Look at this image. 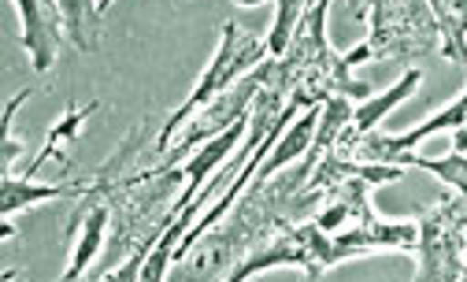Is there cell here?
Masks as SVG:
<instances>
[{"label":"cell","instance_id":"obj_1","mask_svg":"<svg viewBox=\"0 0 467 282\" xmlns=\"http://www.w3.org/2000/svg\"><path fill=\"white\" fill-rule=\"evenodd\" d=\"M368 26V37L345 52L353 68L375 60L416 64L441 56V30L427 0H371Z\"/></svg>","mask_w":467,"mask_h":282},{"label":"cell","instance_id":"obj_2","mask_svg":"<svg viewBox=\"0 0 467 282\" xmlns=\"http://www.w3.org/2000/svg\"><path fill=\"white\" fill-rule=\"evenodd\" d=\"M264 60H267V37H260V34L245 30L242 23L226 19V23L219 26V45H215V56L208 60L204 75L197 78V86L190 89V97H186L179 108H174L171 116L163 120V127L156 131V141H152L156 160L167 152V145L174 141V134H179V131L190 123L193 111H201L208 100H215V97L226 93L230 86H238V82H242L245 75H253Z\"/></svg>","mask_w":467,"mask_h":282},{"label":"cell","instance_id":"obj_3","mask_svg":"<svg viewBox=\"0 0 467 282\" xmlns=\"http://www.w3.org/2000/svg\"><path fill=\"white\" fill-rule=\"evenodd\" d=\"M416 223H420V245H416L420 271H416V278H423V282L463 278V267H467V197L463 193L445 197V201L423 208L416 215Z\"/></svg>","mask_w":467,"mask_h":282},{"label":"cell","instance_id":"obj_4","mask_svg":"<svg viewBox=\"0 0 467 282\" xmlns=\"http://www.w3.org/2000/svg\"><path fill=\"white\" fill-rule=\"evenodd\" d=\"M256 89H260L256 75H245L238 86H230L226 93H219L215 100H208L201 111H193L190 123H186L179 134H174V141L167 145V152L156 160V167H174V163H182L193 149H201L204 141L219 138L223 131H230L238 120H245V116H249V108H253V100H256Z\"/></svg>","mask_w":467,"mask_h":282},{"label":"cell","instance_id":"obj_5","mask_svg":"<svg viewBox=\"0 0 467 282\" xmlns=\"http://www.w3.org/2000/svg\"><path fill=\"white\" fill-rule=\"evenodd\" d=\"M67 235H71V260H67L64 278L71 282V278L86 275V267L100 256V249H104V242L111 235V201L93 183V175H89V190L75 201V215H71Z\"/></svg>","mask_w":467,"mask_h":282},{"label":"cell","instance_id":"obj_6","mask_svg":"<svg viewBox=\"0 0 467 282\" xmlns=\"http://www.w3.org/2000/svg\"><path fill=\"white\" fill-rule=\"evenodd\" d=\"M16 12L23 23V48L30 52V64L37 75L52 71L60 60V45L67 37L60 0H16Z\"/></svg>","mask_w":467,"mask_h":282},{"label":"cell","instance_id":"obj_7","mask_svg":"<svg viewBox=\"0 0 467 282\" xmlns=\"http://www.w3.org/2000/svg\"><path fill=\"white\" fill-rule=\"evenodd\" d=\"M89 190V179H75V183H37L30 175H5L0 183V215H19L26 208H37L45 201H78Z\"/></svg>","mask_w":467,"mask_h":282},{"label":"cell","instance_id":"obj_8","mask_svg":"<svg viewBox=\"0 0 467 282\" xmlns=\"http://www.w3.org/2000/svg\"><path fill=\"white\" fill-rule=\"evenodd\" d=\"M97 108H100L97 100H89V104H71V108L64 111V120L52 123V131L45 134V145H41L37 156L26 163V175H30V179H37V172H41V167H48V163H60V172H67V167H71V149H75V141H78L86 120L93 116Z\"/></svg>","mask_w":467,"mask_h":282},{"label":"cell","instance_id":"obj_9","mask_svg":"<svg viewBox=\"0 0 467 282\" xmlns=\"http://www.w3.org/2000/svg\"><path fill=\"white\" fill-rule=\"evenodd\" d=\"M420 82H423V71L420 68H408L386 93H371L368 100H360V104H353V123H348V131L353 134H368V131H379V123L389 116V111L397 108V104H404L408 97H412L416 89H420Z\"/></svg>","mask_w":467,"mask_h":282},{"label":"cell","instance_id":"obj_10","mask_svg":"<svg viewBox=\"0 0 467 282\" xmlns=\"http://www.w3.org/2000/svg\"><path fill=\"white\" fill-rule=\"evenodd\" d=\"M60 16H64L67 41L78 52H97L100 48V34H104L100 16L104 12H100L97 0H60Z\"/></svg>","mask_w":467,"mask_h":282},{"label":"cell","instance_id":"obj_11","mask_svg":"<svg viewBox=\"0 0 467 282\" xmlns=\"http://www.w3.org/2000/svg\"><path fill=\"white\" fill-rule=\"evenodd\" d=\"M438 30H441V56L452 64H467V0H427Z\"/></svg>","mask_w":467,"mask_h":282},{"label":"cell","instance_id":"obj_12","mask_svg":"<svg viewBox=\"0 0 467 282\" xmlns=\"http://www.w3.org/2000/svg\"><path fill=\"white\" fill-rule=\"evenodd\" d=\"M400 167H416V172H427L434 179H441L445 186H452L456 193L467 197V152H449V156H416V152H400L397 156Z\"/></svg>","mask_w":467,"mask_h":282},{"label":"cell","instance_id":"obj_13","mask_svg":"<svg viewBox=\"0 0 467 282\" xmlns=\"http://www.w3.org/2000/svg\"><path fill=\"white\" fill-rule=\"evenodd\" d=\"M308 8H312V0H275V23L267 30V56H282L289 48Z\"/></svg>","mask_w":467,"mask_h":282},{"label":"cell","instance_id":"obj_14","mask_svg":"<svg viewBox=\"0 0 467 282\" xmlns=\"http://www.w3.org/2000/svg\"><path fill=\"white\" fill-rule=\"evenodd\" d=\"M34 93H41V86H26V89H19V93L8 100V108H5V141H0V172H5V175H12V163H16V156H19V141H16V111H19Z\"/></svg>","mask_w":467,"mask_h":282},{"label":"cell","instance_id":"obj_15","mask_svg":"<svg viewBox=\"0 0 467 282\" xmlns=\"http://www.w3.org/2000/svg\"><path fill=\"white\" fill-rule=\"evenodd\" d=\"M368 8H371V0H348V12L357 19H368Z\"/></svg>","mask_w":467,"mask_h":282},{"label":"cell","instance_id":"obj_16","mask_svg":"<svg viewBox=\"0 0 467 282\" xmlns=\"http://www.w3.org/2000/svg\"><path fill=\"white\" fill-rule=\"evenodd\" d=\"M234 5H242V8H256V5H264V0H234Z\"/></svg>","mask_w":467,"mask_h":282},{"label":"cell","instance_id":"obj_17","mask_svg":"<svg viewBox=\"0 0 467 282\" xmlns=\"http://www.w3.org/2000/svg\"><path fill=\"white\" fill-rule=\"evenodd\" d=\"M97 5H100V12H108V8L115 5V0H97Z\"/></svg>","mask_w":467,"mask_h":282}]
</instances>
